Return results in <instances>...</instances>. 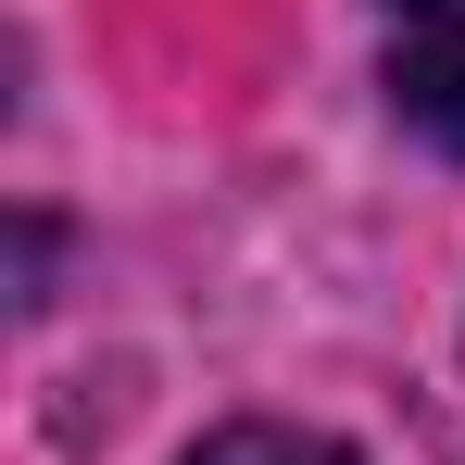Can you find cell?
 Instances as JSON below:
<instances>
[{
    "label": "cell",
    "mask_w": 465,
    "mask_h": 465,
    "mask_svg": "<svg viewBox=\"0 0 465 465\" xmlns=\"http://www.w3.org/2000/svg\"><path fill=\"white\" fill-rule=\"evenodd\" d=\"M378 64H390V114L465 163V0H378Z\"/></svg>",
    "instance_id": "6da1fadb"
},
{
    "label": "cell",
    "mask_w": 465,
    "mask_h": 465,
    "mask_svg": "<svg viewBox=\"0 0 465 465\" xmlns=\"http://www.w3.org/2000/svg\"><path fill=\"white\" fill-rule=\"evenodd\" d=\"M176 465H352V453L314 440V428H214L202 453H176Z\"/></svg>",
    "instance_id": "7a4b0ae2"
}]
</instances>
